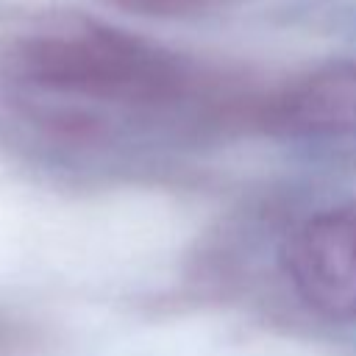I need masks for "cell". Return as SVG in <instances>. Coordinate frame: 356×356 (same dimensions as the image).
I'll use <instances>...</instances> for the list:
<instances>
[{
	"label": "cell",
	"instance_id": "cell-3",
	"mask_svg": "<svg viewBox=\"0 0 356 356\" xmlns=\"http://www.w3.org/2000/svg\"><path fill=\"white\" fill-rule=\"evenodd\" d=\"M250 122L275 136L323 139L356 134V61L317 67L253 103Z\"/></svg>",
	"mask_w": 356,
	"mask_h": 356
},
{
	"label": "cell",
	"instance_id": "cell-2",
	"mask_svg": "<svg viewBox=\"0 0 356 356\" xmlns=\"http://www.w3.org/2000/svg\"><path fill=\"white\" fill-rule=\"evenodd\" d=\"M298 300L328 323H356V197L306 217L281 245Z\"/></svg>",
	"mask_w": 356,
	"mask_h": 356
},
{
	"label": "cell",
	"instance_id": "cell-4",
	"mask_svg": "<svg viewBox=\"0 0 356 356\" xmlns=\"http://www.w3.org/2000/svg\"><path fill=\"white\" fill-rule=\"evenodd\" d=\"M50 337L42 325L0 312V356H42Z\"/></svg>",
	"mask_w": 356,
	"mask_h": 356
},
{
	"label": "cell",
	"instance_id": "cell-5",
	"mask_svg": "<svg viewBox=\"0 0 356 356\" xmlns=\"http://www.w3.org/2000/svg\"><path fill=\"white\" fill-rule=\"evenodd\" d=\"M95 3L147 19H186L200 14L211 0H95Z\"/></svg>",
	"mask_w": 356,
	"mask_h": 356
},
{
	"label": "cell",
	"instance_id": "cell-1",
	"mask_svg": "<svg viewBox=\"0 0 356 356\" xmlns=\"http://www.w3.org/2000/svg\"><path fill=\"white\" fill-rule=\"evenodd\" d=\"M0 86L8 97L142 108L186 97L192 75L181 58L128 31L50 17L0 42Z\"/></svg>",
	"mask_w": 356,
	"mask_h": 356
}]
</instances>
